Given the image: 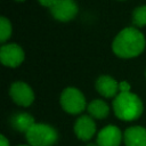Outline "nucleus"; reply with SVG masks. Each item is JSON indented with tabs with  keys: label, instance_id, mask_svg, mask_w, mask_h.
Wrapping results in <instances>:
<instances>
[{
	"label": "nucleus",
	"instance_id": "1",
	"mask_svg": "<svg viewBox=\"0 0 146 146\" xmlns=\"http://www.w3.org/2000/svg\"><path fill=\"white\" fill-rule=\"evenodd\" d=\"M145 44V36L138 29L125 27L113 40L112 49L121 58H132L143 52Z\"/></svg>",
	"mask_w": 146,
	"mask_h": 146
},
{
	"label": "nucleus",
	"instance_id": "2",
	"mask_svg": "<svg viewBox=\"0 0 146 146\" xmlns=\"http://www.w3.org/2000/svg\"><path fill=\"white\" fill-rule=\"evenodd\" d=\"M112 105L115 116L122 121H135L140 117L144 111L141 99L131 91L119 92Z\"/></svg>",
	"mask_w": 146,
	"mask_h": 146
},
{
	"label": "nucleus",
	"instance_id": "3",
	"mask_svg": "<svg viewBox=\"0 0 146 146\" xmlns=\"http://www.w3.org/2000/svg\"><path fill=\"white\" fill-rule=\"evenodd\" d=\"M25 139L30 146H55L58 140V132L48 123L35 122L25 133Z\"/></svg>",
	"mask_w": 146,
	"mask_h": 146
},
{
	"label": "nucleus",
	"instance_id": "4",
	"mask_svg": "<svg viewBox=\"0 0 146 146\" xmlns=\"http://www.w3.org/2000/svg\"><path fill=\"white\" fill-rule=\"evenodd\" d=\"M59 103L62 108L72 115L82 113L88 106L84 95L74 87H68L62 91Z\"/></svg>",
	"mask_w": 146,
	"mask_h": 146
},
{
	"label": "nucleus",
	"instance_id": "5",
	"mask_svg": "<svg viewBox=\"0 0 146 146\" xmlns=\"http://www.w3.org/2000/svg\"><path fill=\"white\" fill-rule=\"evenodd\" d=\"M9 95L14 103L22 107H29L34 102V92L32 88L23 81L14 82L10 86Z\"/></svg>",
	"mask_w": 146,
	"mask_h": 146
},
{
	"label": "nucleus",
	"instance_id": "6",
	"mask_svg": "<svg viewBox=\"0 0 146 146\" xmlns=\"http://www.w3.org/2000/svg\"><path fill=\"white\" fill-rule=\"evenodd\" d=\"M73 131L78 139L82 141L91 140L92 137L97 133L95 119H92L90 115H87V114L80 115L73 125Z\"/></svg>",
	"mask_w": 146,
	"mask_h": 146
},
{
	"label": "nucleus",
	"instance_id": "7",
	"mask_svg": "<svg viewBox=\"0 0 146 146\" xmlns=\"http://www.w3.org/2000/svg\"><path fill=\"white\" fill-rule=\"evenodd\" d=\"M25 58L24 50L21 46L16 43L3 44L0 48V59L5 66L17 67L19 66Z\"/></svg>",
	"mask_w": 146,
	"mask_h": 146
},
{
	"label": "nucleus",
	"instance_id": "8",
	"mask_svg": "<svg viewBox=\"0 0 146 146\" xmlns=\"http://www.w3.org/2000/svg\"><path fill=\"white\" fill-rule=\"evenodd\" d=\"M96 143L98 146H120L123 143V132L114 124H108L97 132Z\"/></svg>",
	"mask_w": 146,
	"mask_h": 146
},
{
	"label": "nucleus",
	"instance_id": "9",
	"mask_svg": "<svg viewBox=\"0 0 146 146\" xmlns=\"http://www.w3.org/2000/svg\"><path fill=\"white\" fill-rule=\"evenodd\" d=\"M78 10L79 8L74 0H58L50 8L52 17L60 22H68L73 19L76 16Z\"/></svg>",
	"mask_w": 146,
	"mask_h": 146
},
{
	"label": "nucleus",
	"instance_id": "10",
	"mask_svg": "<svg viewBox=\"0 0 146 146\" xmlns=\"http://www.w3.org/2000/svg\"><path fill=\"white\" fill-rule=\"evenodd\" d=\"M123 143L125 146H146V128L131 125L123 131Z\"/></svg>",
	"mask_w": 146,
	"mask_h": 146
},
{
	"label": "nucleus",
	"instance_id": "11",
	"mask_svg": "<svg viewBox=\"0 0 146 146\" xmlns=\"http://www.w3.org/2000/svg\"><path fill=\"white\" fill-rule=\"evenodd\" d=\"M96 89L105 98H115L120 92L119 82L110 75H100L96 81Z\"/></svg>",
	"mask_w": 146,
	"mask_h": 146
},
{
	"label": "nucleus",
	"instance_id": "12",
	"mask_svg": "<svg viewBox=\"0 0 146 146\" xmlns=\"http://www.w3.org/2000/svg\"><path fill=\"white\" fill-rule=\"evenodd\" d=\"M11 125L16 131L23 132L24 135L34 125L35 120L34 117L26 112H21V113H16L15 115H13L11 120Z\"/></svg>",
	"mask_w": 146,
	"mask_h": 146
},
{
	"label": "nucleus",
	"instance_id": "13",
	"mask_svg": "<svg viewBox=\"0 0 146 146\" xmlns=\"http://www.w3.org/2000/svg\"><path fill=\"white\" fill-rule=\"evenodd\" d=\"M88 115H90L92 119H105L110 114V106L107 105L106 102L102 99H94L90 102L87 106Z\"/></svg>",
	"mask_w": 146,
	"mask_h": 146
},
{
	"label": "nucleus",
	"instance_id": "14",
	"mask_svg": "<svg viewBox=\"0 0 146 146\" xmlns=\"http://www.w3.org/2000/svg\"><path fill=\"white\" fill-rule=\"evenodd\" d=\"M132 22L136 26L146 25V6L137 7L132 13Z\"/></svg>",
	"mask_w": 146,
	"mask_h": 146
},
{
	"label": "nucleus",
	"instance_id": "15",
	"mask_svg": "<svg viewBox=\"0 0 146 146\" xmlns=\"http://www.w3.org/2000/svg\"><path fill=\"white\" fill-rule=\"evenodd\" d=\"M11 24L9 22L8 18L6 17H1L0 19V41L5 42L6 40H8L11 35Z\"/></svg>",
	"mask_w": 146,
	"mask_h": 146
},
{
	"label": "nucleus",
	"instance_id": "16",
	"mask_svg": "<svg viewBox=\"0 0 146 146\" xmlns=\"http://www.w3.org/2000/svg\"><path fill=\"white\" fill-rule=\"evenodd\" d=\"M130 89H131V87H130L129 82H127V81H121V82L119 83V91H120V92H130Z\"/></svg>",
	"mask_w": 146,
	"mask_h": 146
},
{
	"label": "nucleus",
	"instance_id": "17",
	"mask_svg": "<svg viewBox=\"0 0 146 146\" xmlns=\"http://www.w3.org/2000/svg\"><path fill=\"white\" fill-rule=\"evenodd\" d=\"M57 1H58V0H39V2H40L42 6L48 7V8H51Z\"/></svg>",
	"mask_w": 146,
	"mask_h": 146
},
{
	"label": "nucleus",
	"instance_id": "18",
	"mask_svg": "<svg viewBox=\"0 0 146 146\" xmlns=\"http://www.w3.org/2000/svg\"><path fill=\"white\" fill-rule=\"evenodd\" d=\"M0 146H10V143L5 135L0 136Z\"/></svg>",
	"mask_w": 146,
	"mask_h": 146
},
{
	"label": "nucleus",
	"instance_id": "19",
	"mask_svg": "<svg viewBox=\"0 0 146 146\" xmlns=\"http://www.w3.org/2000/svg\"><path fill=\"white\" fill-rule=\"evenodd\" d=\"M86 146H98V144H97L96 141H95V143H94V141H89V143H87Z\"/></svg>",
	"mask_w": 146,
	"mask_h": 146
},
{
	"label": "nucleus",
	"instance_id": "20",
	"mask_svg": "<svg viewBox=\"0 0 146 146\" xmlns=\"http://www.w3.org/2000/svg\"><path fill=\"white\" fill-rule=\"evenodd\" d=\"M15 1H17V2H23V1H25V0H15Z\"/></svg>",
	"mask_w": 146,
	"mask_h": 146
},
{
	"label": "nucleus",
	"instance_id": "21",
	"mask_svg": "<svg viewBox=\"0 0 146 146\" xmlns=\"http://www.w3.org/2000/svg\"><path fill=\"white\" fill-rule=\"evenodd\" d=\"M18 146H30V145H18Z\"/></svg>",
	"mask_w": 146,
	"mask_h": 146
}]
</instances>
